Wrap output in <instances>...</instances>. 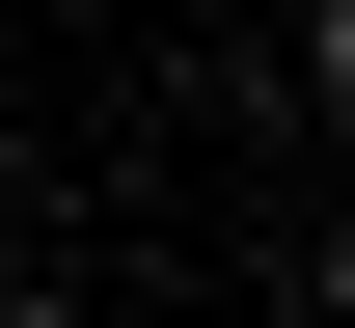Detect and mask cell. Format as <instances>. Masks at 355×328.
I'll use <instances>...</instances> for the list:
<instances>
[{"label":"cell","instance_id":"cell-1","mask_svg":"<svg viewBox=\"0 0 355 328\" xmlns=\"http://www.w3.org/2000/svg\"><path fill=\"white\" fill-rule=\"evenodd\" d=\"M0 328H83V301H55V274H28V301H0Z\"/></svg>","mask_w":355,"mask_h":328}]
</instances>
